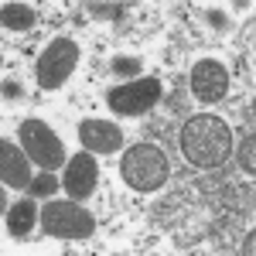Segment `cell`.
<instances>
[{"mask_svg":"<svg viewBox=\"0 0 256 256\" xmlns=\"http://www.w3.org/2000/svg\"><path fill=\"white\" fill-rule=\"evenodd\" d=\"M181 154L195 168H218L232 154V130L212 113H198L181 126Z\"/></svg>","mask_w":256,"mask_h":256,"instance_id":"obj_1","label":"cell"},{"mask_svg":"<svg viewBox=\"0 0 256 256\" xmlns=\"http://www.w3.org/2000/svg\"><path fill=\"white\" fill-rule=\"evenodd\" d=\"M120 174L134 192H160L168 184L171 164L168 154L154 144H134L123 158H120Z\"/></svg>","mask_w":256,"mask_h":256,"instance_id":"obj_2","label":"cell"},{"mask_svg":"<svg viewBox=\"0 0 256 256\" xmlns=\"http://www.w3.org/2000/svg\"><path fill=\"white\" fill-rule=\"evenodd\" d=\"M41 229L52 239H89L96 232V218L89 216L76 198L48 202L41 208Z\"/></svg>","mask_w":256,"mask_h":256,"instance_id":"obj_3","label":"cell"},{"mask_svg":"<svg viewBox=\"0 0 256 256\" xmlns=\"http://www.w3.org/2000/svg\"><path fill=\"white\" fill-rule=\"evenodd\" d=\"M20 147L24 154L38 164L41 171H55L62 164H68L65 154V144L58 140V134L44 123V120H24L20 123Z\"/></svg>","mask_w":256,"mask_h":256,"instance_id":"obj_4","label":"cell"},{"mask_svg":"<svg viewBox=\"0 0 256 256\" xmlns=\"http://www.w3.org/2000/svg\"><path fill=\"white\" fill-rule=\"evenodd\" d=\"M79 65V44L72 38H55L44 52L38 55V65H34V76H38V86L41 89H62L65 82L72 79Z\"/></svg>","mask_w":256,"mask_h":256,"instance_id":"obj_5","label":"cell"},{"mask_svg":"<svg viewBox=\"0 0 256 256\" xmlns=\"http://www.w3.org/2000/svg\"><path fill=\"white\" fill-rule=\"evenodd\" d=\"M158 99H160L158 79H134V82H123V86H113L106 92V102L116 116H140V113L154 110Z\"/></svg>","mask_w":256,"mask_h":256,"instance_id":"obj_6","label":"cell"},{"mask_svg":"<svg viewBox=\"0 0 256 256\" xmlns=\"http://www.w3.org/2000/svg\"><path fill=\"white\" fill-rule=\"evenodd\" d=\"M192 92L202 102H218L229 92V68L218 58H202L192 68Z\"/></svg>","mask_w":256,"mask_h":256,"instance_id":"obj_7","label":"cell"},{"mask_svg":"<svg viewBox=\"0 0 256 256\" xmlns=\"http://www.w3.org/2000/svg\"><path fill=\"white\" fill-rule=\"evenodd\" d=\"M99 184V164L96 158L86 150V154H76V158L65 164V178H62V188L68 192V198H76V202H82V198H89L92 192H96Z\"/></svg>","mask_w":256,"mask_h":256,"instance_id":"obj_8","label":"cell"},{"mask_svg":"<svg viewBox=\"0 0 256 256\" xmlns=\"http://www.w3.org/2000/svg\"><path fill=\"white\" fill-rule=\"evenodd\" d=\"M79 140L89 154H116V150H123V130L110 120H82Z\"/></svg>","mask_w":256,"mask_h":256,"instance_id":"obj_9","label":"cell"},{"mask_svg":"<svg viewBox=\"0 0 256 256\" xmlns=\"http://www.w3.org/2000/svg\"><path fill=\"white\" fill-rule=\"evenodd\" d=\"M28 154H24V147L14 144V140H4L0 144V181H4V188H31V168H28Z\"/></svg>","mask_w":256,"mask_h":256,"instance_id":"obj_10","label":"cell"},{"mask_svg":"<svg viewBox=\"0 0 256 256\" xmlns=\"http://www.w3.org/2000/svg\"><path fill=\"white\" fill-rule=\"evenodd\" d=\"M34 222H41V208H34L31 198H20L18 205H10V212H7V232L10 236H28L34 229Z\"/></svg>","mask_w":256,"mask_h":256,"instance_id":"obj_11","label":"cell"},{"mask_svg":"<svg viewBox=\"0 0 256 256\" xmlns=\"http://www.w3.org/2000/svg\"><path fill=\"white\" fill-rule=\"evenodd\" d=\"M0 18H4V28L7 31H31L38 24V14L28 4H4L0 7Z\"/></svg>","mask_w":256,"mask_h":256,"instance_id":"obj_12","label":"cell"},{"mask_svg":"<svg viewBox=\"0 0 256 256\" xmlns=\"http://www.w3.org/2000/svg\"><path fill=\"white\" fill-rule=\"evenodd\" d=\"M58 188H62L58 178L52 174V171H41V174L31 181V188H28V192H31V195H38V198H48V195H55Z\"/></svg>","mask_w":256,"mask_h":256,"instance_id":"obj_13","label":"cell"},{"mask_svg":"<svg viewBox=\"0 0 256 256\" xmlns=\"http://www.w3.org/2000/svg\"><path fill=\"white\" fill-rule=\"evenodd\" d=\"M253 154H256V137L250 134V137L239 144V164H242L246 174H253V171H256V158H253Z\"/></svg>","mask_w":256,"mask_h":256,"instance_id":"obj_14","label":"cell"},{"mask_svg":"<svg viewBox=\"0 0 256 256\" xmlns=\"http://www.w3.org/2000/svg\"><path fill=\"white\" fill-rule=\"evenodd\" d=\"M110 68L116 76H140V58H126V55H116L110 62Z\"/></svg>","mask_w":256,"mask_h":256,"instance_id":"obj_15","label":"cell"},{"mask_svg":"<svg viewBox=\"0 0 256 256\" xmlns=\"http://www.w3.org/2000/svg\"><path fill=\"white\" fill-rule=\"evenodd\" d=\"M96 14H110V18H123V7H102V4H92Z\"/></svg>","mask_w":256,"mask_h":256,"instance_id":"obj_16","label":"cell"},{"mask_svg":"<svg viewBox=\"0 0 256 256\" xmlns=\"http://www.w3.org/2000/svg\"><path fill=\"white\" fill-rule=\"evenodd\" d=\"M20 92H24V89H20L18 82H4V96H7V99H14V96H20Z\"/></svg>","mask_w":256,"mask_h":256,"instance_id":"obj_17","label":"cell"}]
</instances>
